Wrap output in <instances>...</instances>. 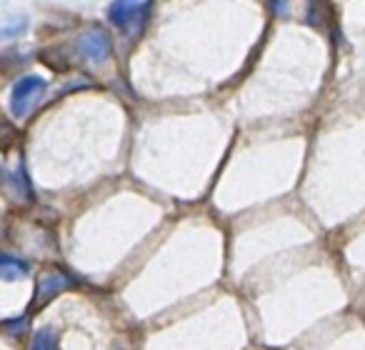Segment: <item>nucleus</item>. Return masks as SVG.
Here are the masks:
<instances>
[{
    "label": "nucleus",
    "mask_w": 365,
    "mask_h": 350,
    "mask_svg": "<svg viewBox=\"0 0 365 350\" xmlns=\"http://www.w3.org/2000/svg\"><path fill=\"white\" fill-rule=\"evenodd\" d=\"M43 93H46V81L43 78L38 76L21 78L11 91V113L16 118H26L41 103Z\"/></svg>",
    "instance_id": "nucleus-1"
},
{
    "label": "nucleus",
    "mask_w": 365,
    "mask_h": 350,
    "mask_svg": "<svg viewBox=\"0 0 365 350\" xmlns=\"http://www.w3.org/2000/svg\"><path fill=\"white\" fill-rule=\"evenodd\" d=\"M148 13H150V3H133V0H128V3H113V6L108 8L110 23L125 33L140 31Z\"/></svg>",
    "instance_id": "nucleus-2"
},
{
    "label": "nucleus",
    "mask_w": 365,
    "mask_h": 350,
    "mask_svg": "<svg viewBox=\"0 0 365 350\" xmlns=\"http://www.w3.org/2000/svg\"><path fill=\"white\" fill-rule=\"evenodd\" d=\"M110 51H113V43L103 28H91V31L78 38V53H81L86 61L103 63L110 58Z\"/></svg>",
    "instance_id": "nucleus-3"
},
{
    "label": "nucleus",
    "mask_w": 365,
    "mask_h": 350,
    "mask_svg": "<svg viewBox=\"0 0 365 350\" xmlns=\"http://www.w3.org/2000/svg\"><path fill=\"white\" fill-rule=\"evenodd\" d=\"M73 285V278L66 273H61V270H53V273L43 275L41 280H38V293H36V300L41 305H46L51 298H56L58 293H63V290H68Z\"/></svg>",
    "instance_id": "nucleus-4"
},
{
    "label": "nucleus",
    "mask_w": 365,
    "mask_h": 350,
    "mask_svg": "<svg viewBox=\"0 0 365 350\" xmlns=\"http://www.w3.org/2000/svg\"><path fill=\"white\" fill-rule=\"evenodd\" d=\"M0 275H3V280H16V278H26L28 275V263H23V260L13 258V255H3V263H0Z\"/></svg>",
    "instance_id": "nucleus-5"
},
{
    "label": "nucleus",
    "mask_w": 365,
    "mask_h": 350,
    "mask_svg": "<svg viewBox=\"0 0 365 350\" xmlns=\"http://www.w3.org/2000/svg\"><path fill=\"white\" fill-rule=\"evenodd\" d=\"M31 350H58V338L53 330H41V333L33 338Z\"/></svg>",
    "instance_id": "nucleus-6"
}]
</instances>
